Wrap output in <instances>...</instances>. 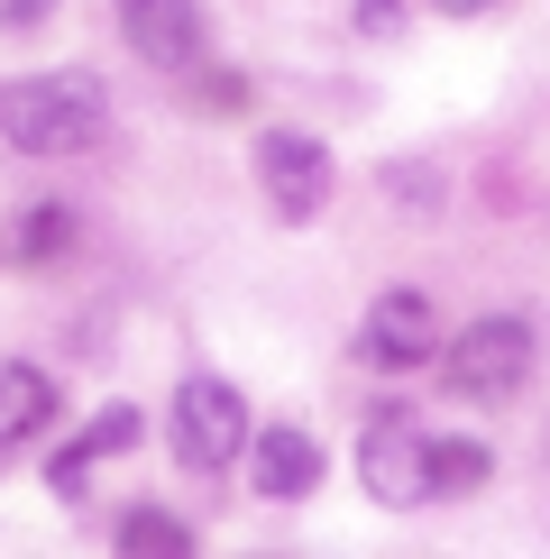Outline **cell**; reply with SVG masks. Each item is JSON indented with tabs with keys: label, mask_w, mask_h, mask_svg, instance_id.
<instances>
[{
	"label": "cell",
	"mask_w": 550,
	"mask_h": 559,
	"mask_svg": "<svg viewBox=\"0 0 550 559\" xmlns=\"http://www.w3.org/2000/svg\"><path fill=\"white\" fill-rule=\"evenodd\" d=\"M101 129H110V92L83 64L0 83V138L19 156H83V147H101Z\"/></svg>",
	"instance_id": "obj_1"
},
{
	"label": "cell",
	"mask_w": 550,
	"mask_h": 559,
	"mask_svg": "<svg viewBox=\"0 0 550 559\" xmlns=\"http://www.w3.org/2000/svg\"><path fill=\"white\" fill-rule=\"evenodd\" d=\"M441 377H450V394H468V404L523 394V377H533V321L523 312H477L458 340H441Z\"/></svg>",
	"instance_id": "obj_2"
},
{
	"label": "cell",
	"mask_w": 550,
	"mask_h": 559,
	"mask_svg": "<svg viewBox=\"0 0 550 559\" xmlns=\"http://www.w3.org/2000/svg\"><path fill=\"white\" fill-rule=\"evenodd\" d=\"M248 450V404L229 377H183L175 385V459L193 477H220L229 459Z\"/></svg>",
	"instance_id": "obj_3"
},
{
	"label": "cell",
	"mask_w": 550,
	"mask_h": 559,
	"mask_svg": "<svg viewBox=\"0 0 550 559\" xmlns=\"http://www.w3.org/2000/svg\"><path fill=\"white\" fill-rule=\"evenodd\" d=\"M358 477H367L376 504H422L431 496V431L404 404H376V423L358 440Z\"/></svg>",
	"instance_id": "obj_4"
},
{
	"label": "cell",
	"mask_w": 550,
	"mask_h": 559,
	"mask_svg": "<svg viewBox=\"0 0 550 559\" xmlns=\"http://www.w3.org/2000/svg\"><path fill=\"white\" fill-rule=\"evenodd\" d=\"M358 358L385 367V377L441 358V312H431V294H412V285L376 294V302H367V321H358Z\"/></svg>",
	"instance_id": "obj_5"
},
{
	"label": "cell",
	"mask_w": 550,
	"mask_h": 559,
	"mask_svg": "<svg viewBox=\"0 0 550 559\" xmlns=\"http://www.w3.org/2000/svg\"><path fill=\"white\" fill-rule=\"evenodd\" d=\"M258 183H266L275 221H312L321 202H331V156H321L303 129H266L258 138Z\"/></svg>",
	"instance_id": "obj_6"
},
{
	"label": "cell",
	"mask_w": 550,
	"mask_h": 559,
	"mask_svg": "<svg viewBox=\"0 0 550 559\" xmlns=\"http://www.w3.org/2000/svg\"><path fill=\"white\" fill-rule=\"evenodd\" d=\"M120 28H129V46L156 74L202 64V0H120Z\"/></svg>",
	"instance_id": "obj_7"
},
{
	"label": "cell",
	"mask_w": 550,
	"mask_h": 559,
	"mask_svg": "<svg viewBox=\"0 0 550 559\" xmlns=\"http://www.w3.org/2000/svg\"><path fill=\"white\" fill-rule=\"evenodd\" d=\"M138 431H147V423H138V404H110V413H92V423H83L74 440H64L56 459H46V486H56V496H83V477L101 468V459L138 450Z\"/></svg>",
	"instance_id": "obj_8"
},
{
	"label": "cell",
	"mask_w": 550,
	"mask_h": 559,
	"mask_svg": "<svg viewBox=\"0 0 550 559\" xmlns=\"http://www.w3.org/2000/svg\"><path fill=\"white\" fill-rule=\"evenodd\" d=\"M248 477H258V496L266 504H303L312 486H321V450L294 423H275V431H258V459H248Z\"/></svg>",
	"instance_id": "obj_9"
},
{
	"label": "cell",
	"mask_w": 550,
	"mask_h": 559,
	"mask_svg": "<svg viewBox=\"0 0 550 559\" xmlns=\"http://www.w3.org/2000/svg\"><path fill=\"white\" fill-rule=\"evenodd\" d=\"M46 423H56V385H46V367H19V358H0V450L37 440Z\"/></svg>",
	"instance_id": "obj_10"
},
{
	"label": "cell",
	"mask_w": 550,
	"mask_h": 559,
	"mask_svg": "<svg viewBox=\"0 0 550 559\" xmlns=\"http://www.w3.org/2000/svg\"><path fill=\"white\" fill-rule=\"evenodd\" d=\"M487 486V450L477 440H431V496H477Z\"/></svg>",
	"instance_id": "obj_11"
},
{
	"label": "cell",
	"mask_w": 550,
	"mask_h": 559,
	"mask_svg": "<svg viewBox=\"0 0 550 559\" xmlns=\"http://www.w3.org/2000/svg\"><path fill=\"white\" fill-rule=\"evenodd\" d=\"M64 239H74V221H64L56 202H37V212L19 221V258H28V266H46V258H64Z\"/></svg>",
	"instance_id": "obj_12"
},
{
	"label": "cell",
	"mask_w": 550,
	"mask_h": 559,
	"mask_svg": "<svg viewBox=\"0 0 550 559\" xmlns=\"http://www.w3.org/2000/svg\"><path fill=\"white\" fill-rule=\"evenodd\" d=\"M120 550H193V532H183L175 514H156V504H138V514L120 523Z\"/></svg>",
	"instance_id": "obj_13"
},
{
	"label": "cell",
	"mask_w": 550,
	"mask_h": 559,
	"mask_svg": "<svg viewBox=\"0 0 550 559\" xmlns=\"http://www.w3.org/2000/svg\"><path fill=\"white\" fill-rule=\"evenodd\" d=\"M358 28L367 37H395L404 28V0H358Z\"/></svg>",
	"instance_id": "obj_14"
},
{
	"label": "cell",
	"mask_w": 550,
	"mask_h": 559,
	"mask_svg": "<svg viewBox=\"0 0 550 559\" xmlns=\"http://www.w3.org/2000/svg\"><path fill=\"white\" fill-rule=\"evenodd\" d=\"M56 0H0V28H28V19H46Z\"/></svg>",
	"instance_id": "obj_15"
},
{
	"label": "cell",
	"mask_w": 550,
	"mask_h": 559,
	"mask_svg": "<svg viewBox=\"0 0 550 559\" xmlns=\"http://www.w3.org/2000/svg\"><path fill=\"white\" fill-rule=\"evenodd\" d=\"M422 10H441V19H477V10H495V0H422Z\"/></svg>",
	"instance_id": "obj_16"
}]
</instances>
